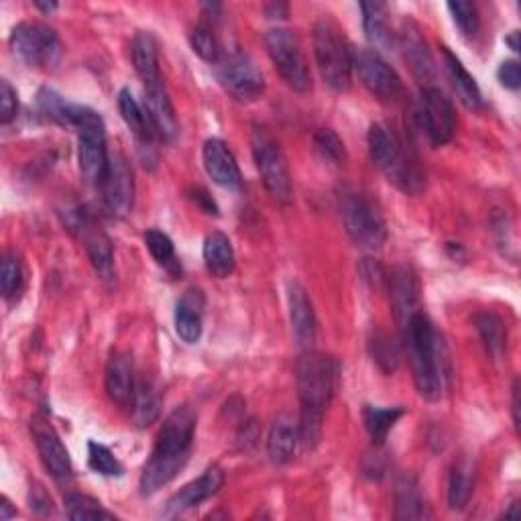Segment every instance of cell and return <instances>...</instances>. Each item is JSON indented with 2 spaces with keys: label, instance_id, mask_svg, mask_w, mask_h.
Masks as SVG:
<instances>
[{
  "label": "cell",
  "instance_id": "1",
  "mask_svg": "<svg viewBox=\"0 0 521 521\" xmlns=\"http://www.w3.org/2000/svg\"><path fill=\"white\" fill-rule=\"evenodd\" d=\"M340 365L334 357L304 351L296 365L298 397H300V444L304 448H314L320 442L322 426L330 403L338 387Z\"/></svg>",
  "mask_w": 521,
  "mask_h": 521
},
{
  "label": "cell",
  "instance_id": "2",
  "mask_svg": "<svg viewBox=\"0 0 521 521\" xmlns=\"http://www.w3.org/2000/svg\"><path fill=\"white\" fill-rule=\"evenodd\" d=\"M196 434V414L188 405L173 410L157 436L155 448L141 473V493L153 495L169 485L190 458Z\"/></svg>",
  "mask_w": 521,
  "mask_h": 521
},
{
  "label": "cell",
  "instance_id": "3",
  "mask_svg": "<svg viewBox=\"0 0 521 521\" xmlns=\"http://www.w3.org/2000/svg\"><path fill=\"white\" fill-rule=\"evenodd\" d=\"M403 338L408 342L412 375L422 399L438 401L444 393V346L430 318L418 312L403 326Z\"/></svg>",
  "mask_w": 521,
  "mask_h": 521
},
{
  "label": "cell",
  "instance_id": "4",
  "mask_svg": "<svg viewBox=\"0 0 521 521\" xmlns=\"http://www.w3.org/2000/svg\"><path fill=\"white\" fill-rule=\"evenodd\" d=\"M314 55L324 84L334 92H349L353 84L355 51L332 19H320L316 23Z\"/></svg>",
  "mask_w": 521,
  "mask_h": 521
},
{
  "label": "cell",
  "instance_id": "5",
  "mask_svg": "<svg viewBox=\"0 0 521 521\" xmlns=\"http://www.w3.org/2000/svg\"><path fill=\"white\" fill-rule=\"evenodd\" d=\"M369 153L373 163L385 173V178L405 194H416L422 188V173L418 165L405 153L403 143L397 133L383 125L375 123L369 129Z\"/></svg>",
  "mask_w": 521,
  "mask_h": 521
},
{
  "label": "cell",
  "instance_id": "6",
  "mask_svg": "<svg viewBox=\"0 0 521 521\" xmlns=\"http://www.w3.org/2000/svg\"><path fill=\"white\" fill-rule=\"evenodd\" d=\"M338 210L346 235L355 245L365 249H379L387 239V226L375 202L353 188H344L338 194Z\"/></svg>",
  "mask_w": 521,
  "mask_h": 521
},
{
  "label": "cell",
  "instance_id": "7",
  "mask_svg": "<svg viewBox=\"0 0 521 521\" xmlns=\"http://www.w3.org/2000/svg\"><path fill=\"white\" fill-rule=\"evenodd\" d=\"M265 47L277 74L289 88L302 94L312 88V74L306 53L294 31L281 27L269 29L265 33Z\"/></svg>",
  "mask_w": 521,
  "mask_h": 521
},
{
  "label": "cell",
  "instance_id": "8",
  "mask_svg": "<svg viewBox=\"0 0 521 521\" xmlns=\"http://www.w3.org/2000/svg\"><path fill=\"white\" fill-rule=\"evenodd\" d=\"M251 147L261 182L269 196L279 204H292L294 184L279 143L267 131L255 129L251 137Z\"/></svg>",
  "mask_w": 521,
  "mask_h": 521
},
{
  "label": "cell",
  "instance_id": "9",
  "mask_svg": "<svg viewBox=\"0 0 521 521\" xmlns=\"http://www.w3.org/2000/svg\"><path fill=\"white\" fill-rule=\"evenodd\" d=\"M11 47L31 68H53L64 53L60 35L41 21L19 23L11 33Z\"/></svg>",
  "mask_w": 521,
  "mask_h": 521
},
{
  "label": "cell",
  "instance_id": "10",
  "mask_svg": "<svg viewBox=\"0 0 521 521\" xmlns=\"http://www.w3.org/2000/svg\"><path fill=\"white\" fill-rule=\"evenodd\" d=\"M216 76L224 92L243 104L257 102L267 88L263 72L255 64L253 57L243 51L224 55L222 62L218 64Z\"/></svg>",
  "mask_w": 521,
  "mask_h": 521
},
{
  "label": "cell",
  "instance_id": "11",
  "mask_svg": "<svg viewBox=\"0 0 521 521\" xmlns=\"http://www.w3.org/2000/svg\"><path fill=\"white\" fill-rule=\"evenodd\" d=\"M110 153L106 149V127L100 114L88 108L78 129V163L86 182L100 186Z\"/></svg>",
  "mask_w": 521,
  "mask_h": 521
},
{
  "label": "cell",
  "instance_id": "12",
  "mask_svg": "<svg viewBox=\"0 0 521 521\" xmlns=\"http://www.w3.org/2000/svg\"><path fill=\"white\" fill-rule=\"evenodd\" d=\"M98 188L106 208L114 216L125 218L131 214L135 204V176L129 159L123 153H110L106 173Z\"/></svg>",
  "mask_w": 521,
  "mask_h": 521
},
{
  "label": "cell",
  "instance_id": "13",
  "mask_svg": "<svg viewBox=\"0 0 521 521\" xmlns=\"http://www.w3.org/2000/svg\"><path fill=\"white\" fill-rule=\"evenodd\" d=\"M353 70L359 74L361 84L381 102H393L403 92L399 74L383 60V55L373 49L355 51Z\"/></svg>",
  "mask_w": 521,
  "mask_h": 521
},
{
  "label": "cell",
  "instance_id": "14",
  "mask_svg": "<svg viewBox=\"0 0 521 521\" xmlns=\"http://www.w3.org/2000/svg\"><path fill=\"white\" fill-rule=\"evenodd\" d=\"M31 434H33L35 446L39 450V456L43 460L45 469L49 471V475L60 485L70 483L74 477L70 452L64 446L60 434L55 432V428L43 414H37L31 420Z\"/></svg>",
  "mask_w": 521,
  "mask_h": 521
},
{
  "label": "cell",
  "instance_id": "15",
  "mask_svg": "<svg viewBox=\"0 0 521 521\" xmlns=\"http://www.w3.org/2000/svg\"><path fill=\"white\" fill-rule=\"evenodd\" d=\"M420 123L432 145H446L456 129L452 100L436 86H426L420 100Z\"/></svg>",
  "mask_w": 521,
  "mask_h": 521
},
{
  "label": "cell",
  "instance_id": "16",
  "mask_svg": "<svg viewBox=\"0 0 521 521\" xmlns=\"http://www.w3.org/2000/svg\"><path fill=\"white\" fill-rule=\"evenodd\" d=\"M287 306H289V322H292V332L296 344L304 351H312L316 342L318 322L312 300L308 296V289L298 281H287Z\"/></svg>",
  "mask_w": 521,
  "mask_h": 521
},
{
  "label": "cell",
  "instance_id": "17",
  "mask_svg": "<svg viewBox=\"0 0 521 521\" xmlns=\"http://www.w3.org/2000/svg\"><path fill=\"white\" fill-rule=\"evenodd\" d=\"M387 283L391 310L403 328L420 312V281L410 267H395L387 277Z\"/></svg>",
  "mask_w": 521,
  "mask_h": 521
},
{
  "label": "cell",
  "instance_id": "18",
  "mask_svg": "<svg viewBox=\"0 0 521 521\" xmlns=\"http://www.w3.org/2000/svg\"><path fill=\"white\" fill-rule=\"evenodd\" d=\"M222 483H224V473H222L220 467L206 469L202 473V477L188 483L184 489H180L176 495H173L167 501L165 515L167 517H178V515H184V513L196 509L198 505L208 501L212 495H216L220 491Z\"/></svg>",
  "mask_w": 521,
  "mask_h": 521
},
{
  "label": "cell",
  "instance_id": "19",
  "mask_svg": "<svg viewBox=\"0 0 521 521\" xmlns=\"http://www.w3.org/2000/svg\"><path fill=\"white\" fill-rule=\"evenodd\" d=\"M104 385L110 401L119 405L121 410L131 408L137 381H135V365L129 353H114L108 359L106 373H104Z\"/></svg>",
  "mask_w": 521,
  "mask_h": 521
},
{
  "label": "cell",
  "instance_id": "20",
  "mask_svg": "<svg viewBox=\"0 0 521 521\" xmlns=\"http://www.w3.org/2000/svg\"><path fill=\"white\" fill-rule=\"evenodd\" d=\"M204 167L206 173L212 178L214 184L228 188V190H235L241 188L243 184V176H241V169L239 163L233 155V151L228 149V145L220 139H208L204 143Z\"/></svg>",
  "mask_w": 521,
  "mask_h": 521
},
{
  "label": "cell",
  "instance_id": "21",
  "mask_svg": "<svg viewBox=\"0 0 521 521\" xmlns=\"http://www.w3.org/2000/svg\"><path fill=\"white\" fill-rule=\"evenodd\" d=\"M145 110L155 127L157 137H161L163 141H173L178 137L180 125L176 117V108L171 104L163 80L145 86Z\"/></svg>",
  "mask_w": 521,
  "mask_h": 521
},
{
  "label": "cell",
  "instance_id": "22",
  "mask_svg": "<svg viewBox=\"0 0 521 521\" xmlns=\"http://www.w3.org/2000/svg\"><path fill=\"white\" fill-rule=\"evenodd\" d=\"M397 47L403 49L405 60L410 62L414 74L422 82H430L434 78V64L428 45L422 37L420 27L414 21H403L401 31L397 33Z\"/></svg>",
  "mask_w": 521,
  "mask_h": 521
},
{
  "label": "cell",
  "instance_id": "23",
  "mask_svg": "<svg viewBox=\"0 0 521 521\" xmlns=\"http://www.w3.org/2000/svg\"><path fill=\"white\" fill-rule=\"evenodd\" d=\"M298 446L300 422L289 414H279L271 426L267 440V452L273 465H287V462L296 456Z\"/></svg>",
  "mask_w": 521,
  "mask_h": 521
},
{
  "label": "cell",
  "instance_id": "24",
  "mask_svg": "<svg viewBox=\"0 0 521 521\" xmlns=\"http://www.w3.org/2000/svg\"><path fill=\"white\" fill-rule=\"evenodd\" d=\"M204 308H206V298L196 287L188 289V292H184V296L180 298L176 306V332L184 342L196 344L202 338Z\"/></svg>",
  "mask_w": 521,
  "mask_h": 521
},
{
  "label": "cell",
  "instance_id": "25",
  "mask_svg": "<svg viewBox=\"0 0 521 521\" xmlns=\"http://www.w3.org/2000/svg\"><path fill=\"white\" fill-rule=\"evenodd\" d=\"M119 110H121V117H123L125 125L135 135L137 143L141 145V151H153V143L157 137L155 127L149 119L145 106H141V102L133 96V92L129 88H123L119 92Z\"/></svg>",
  "mask_w": 521,
  "mask_h": 521
},
{
  "label": "cell",
  "instance_id": "26",
  "mask_svg": "<svg viewBox=\"0 0 521 521\" xmlns=\"http://www.w3.org/2000/svg\"><path fill=\"white\" fill-rule=\"evenodd\" d=\"M37 104H39L41 112L45 114L47 119H51L53 123L62 125V127L76 129V131L80 129V125H82V121L86 117V112H88V106L70 102L62 94H57L51 88H41L39 90Z\"/></svg>",
  "mask_w": 521,
  "mask_h": 521
},
{
  "label": "cell",
  "instance_id": "27",
  "mask_svg": "<svg viewBox=\"0 0 521 521\" xmlns=\"http://www.w3.org/2000/svg\"><path fill=\"white\" fill-rule=\"evenodd\" d=\"M442 57H444V66H446L448 78L452 82V88H454L458 100L465 104L469 110H481L483 108V94H481L477 80L469 74V70L462 66V62L448 47H442Z\"/></svg>",
  "mask_w": 521,
  "mask_h": 521
},
{
  "label": "cell",
  "instance_id": "28",
  "mask_svg": "<svg viewBox=\"0 0 521 521\" xmlns=\"http://www.w3.org/2000/svg\"><path fill=\"white\" fill-rule=\"evenodd\" d=\"M363 11V27L369 43L375 47L373 51H391L397 47V33L389 27L387 5L383 3H361Z\"/></svg>",
  "mask_w": 521,
  "mask_h": 521
},
{
  "label": "cell",
  "instance_id": "29",
  "mask_svg": "<svg viewBox=\"0 0 521 521\" xmlns=\"http://www.w3.org/2000/svg\"><path fill=\"white\" fill-rule=\"evenodd\" d=\"M475 479H477V467L475 460L469 456H460L450 471L448 479V505L452 511H462L475 491Z\"/></svg>",
  "mask_w": 521,
  "mask_h": 521
},
{
  "label": "cell",
  "instance_id": "30",
  "mask_svg": "<svg viewBox=\"0 0 521 521\" xmlns=\"http://www.w3.org/2000/svg\"><path fill=\"white\" fill-rule=\"evenodd\" d=\"M82 235L86 243V251L90 257V263L96 271V275L102 281L114 279V251L110 239L102 233L100 228L90 226L88 222H82Z\"/></svg>",
  "mask_w": 521,
  "mask_h": 521
},
{
  "label": "cell",
  "instance_id": "31",
  "mask_svg": "<svg viewBox=\"0 0 521 521\" xmlns=\"http://www.w3.org/2000/svg\"><path fill=\"white\" fill-rule=\"evenodd\" d=\"M133 64L135 70L143 82V86H151L155 82H161V70H159V51H157V39L149 31H139L133 39Z\"/></svg>",
  "mask_w": 521,
  "mask_h": 521
},
{
  "label": "cell",
  "instance_id": "32",
  "mask_svg": "<svg viewBox=\"0 0 521 521\" xmlns=\"http://www.w3.org/2000/svg\"><path fill=\"white\" fill-rule=\"evenodd\" d=\"M204 263L208 271L218 279H226L228 275H233L237 265V255L233 243H230V239L224 233H212L206 237Z\"/></svg>",
  "mask_w": 521,
  "mask_h": 521
},
{
  "label": "cell",
  "instance_id": "33",
  "mask_svg": "<svg viewBox=\"0 0 521 521\" xmlns=\"http://www.w3.org/2000/svg\"><path fill=\"white\" fill-rule=\"evenodd\" d=\"M395 517L397 519H424L430 517L420 485L414 477H401L395 485Z\"/></svg>",
  "mask_w": 521,
  "mask_h": 521
},
{
  "label": "cell",
  "instance_id": "34",
  "mask_svg": "<svg viewBox=\"0 0 521 521\" xmlns=\"http://www.w3.org/2000/svg\"><path fill=\"white\" fill-rule=\"evenodd\" d=\"M131 412H133V422L139 428L151 426L159 418L161 397L151 383H145V381L137 383L135 397H133V403H131Z\"/></svg>",
  "mask_w": 521,
  "mask_h": 521
},
{
  "label": "cell",
  "instance_id": "35",
  "mask_svg": "<svg viewBox=\"0 0 521 521\" xmlns=\"http://www.w3.org/2000/svg\"><path fill=\"white\" fill-rule=\"evenodd\" d=\"M475 326L479 330V336L483 340L487 355L493 361L501 359V355L505 351V328H503L501 318L493 312H479L475 316Z\"/></svg>",
  "mask_w": 521,
  "mask_h": 521
},
{
  "label": "cell",
  "instance_id": "36",
  "mask_svg": "<svg viewBox=\"0 0 521 521\" xmlns=\"http://www.w3.org/2000/svg\"><path fill=\"white\" fill-rule=\"evenodd\" d=\"M403 414V408H373V405H365L363 418L373 442L383 444L393 426L403 418Z\"/></svg>",
  "mask_w": 521,
  "mask_h": 521
},
{
  "label": "cell",
  "instance_id": "37",
  "mask_svg": "<svg viewBox=\"0 0 521 521\" xmlns=\"http://www.w3.org/2000/svg\"><path fill=\"white\" fill-rule=\"evenodd\" d=\"M190 43L196 55H200L204 62L208 64H220L224 51L222 43L216 35V31L208 23H200L192 33H190Z\"/></svg>",
  "mask_w": 521,
  "mask_h": 521
},
{
  "label": "cell",
  "instance_id": "38",
  "mask_svg": "<svg viewBox=\"0 0 521 521\" xmlns=\"http://www.w3.org/2000/svg\"><path fill=\"white\" fill-rule=\"evenodd\" d=\"M66 515L74 521L78 519H117L98 499L82 493H70L66 497Z\"/></svg>",
  "mask_w": 521,
  "mask_h": 521
},
{
  "label": "cell",
  "instance_id": "39",
  "mask_svg": "<svg viewBox=\"0 0 521 521\" xmlns=\"http://www.w3.org/2000/svg\"><path fill=\"white\" fill-rule=\"evenodd\" d=\"M371 357H373V361L377 363V367L383 373L391 375L397 369L399 359H401L399 346H397V342L389 334L377 332L373 336V340H371Z\"/></svg>",
  "mask_w": 521,
  "mask_h": 521
},
{
  "label": "cell",
  "instance_id": "40",
  "mask_svg": "<svg viewBox=\"0 0 521 521\" xmlns=\"http://www.w3.org/2000/svg\"><path fill=\"white\" fill-rule=\"evenodd\" d=\"M88 465L92 471L104 477H123L125 473L121 460L112 454L110 448L98 442H88Z\"/></svg>",
  "mask_w": 521,
  "mask_h": 521
},
{
  "label": "cell",
  "instance_id": "41",
  "mask_svg": "<svg viewBox=\"0 0 521 521\" xmlns=\"http://www.w3.org/2000/svg\"><path fill=\"white\" fill-rule=\"evenodd\" d=\"M145 245L151 253V257L167 267V269H176L178 261H176V247H173V241L163 233V230L151 228L145 233Z\"/></svg>",
  "mask_w": 521,
  "mask_h": 521
},
{
  "label": "cell",
  "instance_id": "42",
  "mask_svg": "<svg viewBox=\"0 0 521 521\" xmlns=\"http://www.w3.org/2000/svg\"><path fill=\"white\" fill-rule=\"evenodd\" d=\"M23 285V265L17 253H5L0 263V289L5 298H13Z\"/></svg>",
  "mask_w": 521,
  "mask_h": 521
},
{
  "label": "cell",
  "instance_id": "43",
  "mask_svg": "<svg viewBox=\"0 0 521 521\" xmlns=\"http://www.w3.org/2000/svg\"><path fill=\"white\" fill-rule=\"evenodd\" d=\"M314 145L316 151L330 163L334 165H342L346 161V151H344V143L340 141V137L330 131V129H320L314 135Z\"/></svg>",
  "mask_w": 521,
  "mask_h": 521
},
{
  "label": "cell",
  "instance_id": "44",
  "mask_svg": "<svg viewBox=\"0 0 521 521\" xmlns=\"http://www.w3.org/2000/svg\"><path fill=\"white\" fill-rule=\"evenodd\" d=\"M448 11L452 21L465 37H475L479 31V11L473 3H448Z\"/></svg>",
  "mask_w": 521,
  "mask_h": 521
},
{
  "label": "cell",
  "instance_id": "45",
  "mask_svg": "<svg viewBox=\"0 0 521 521\" xmlns=\"http://www.w3.org/2000/svg\"><path fill=\"white\" fill-rule=\"evenodd\" d=\"M19 110V100L15 88L9 84V80L0 82V123L9 125Z\"/></svg>",
  "mask_w": 521,
  "mask_h": 521
},
{
  "label": "cell",
  "instance_id": "46",
  "mask_svg": "<svg viewBox=\"0 0 521 521\" xmlns=\"http://www.w3.org/2000/svg\"><path fill=\"white\" fill-rule=\"evenodd\" d=\"M497 78H499L503 88L519 90V86H521V68H519V64L515 60L503 62L499 66V70H497Z\"/></svg>",
  "mask_w": 521,
  "mask_h": 521
},
{
  "label": "cell",
  "instance_id": "47",
  "mask_svg": "<svg viewBox=\"0 0 521 521\" xmlns=\"http://www.w3.org/2000/svg\"><path fill=\"white\" fill-rule=\"evenodd\" d=\"M361 273H363V277H365L367 281H371V283L377 285V287H379L383 281H387L383 267H381L375 259H363V263H361Z\"/></svg>",
  "mask_w": 521,
  "mask_h": 521
},
{
  "label": "cell",
  "instance_id": "48",
  "mask_svg": "<svg viewBox=\"0 0 521 521\" xmlns=\"http://www.w3.org/2000/svg\"><path fill=\"white\" fill-rule=\"evenodd\" d=\"M190 198L206 212V214H218V206L212 200V196L204 190V188H192L190 190Z\"/></svg>",
  "mask_w": 521,
  "mask_h": 521
},
{
  "label": "cell",
  "instance_id": "49",
  "mask_svg": "<svg viewBox=\"0 0 521 521\" xmlns=\"http://www.w3.org/2000/svg\"><path fill=\"white\" fill-rule=\"evenodd\" d=\"M53 501H51V497L45 493V489L43 487H35V489H31V507L35 509V511H41V507L45 509V511H51L53 507Z\"/></svg>",
  "mask_w": 521,
  "mask_h": 521
},
{
  "label": "cell",
  "instance_id": "50",
  "mask_svg": "<svg viewBox=\"0 0 521 521\" xmlns=\"http://www.w3.org/2000/svg\"><path fill=\"white\" fill-rule=\"evenodd\" d=\"M513 395H511V412H513V424L515 428H519V379H515L513 383Z\"/></svg>",
  "mask_w": 521,
  "mask_h": 521
},
{
  "label": "cell",
  "instance_id": "51",
  "mask_svg": "<svg viewBox=\"0 0 521 521\" xmlns=\"http://www.w3.org/2000/svg\"><path fill=\"white\" fill-rule=\"evenodd\" d=\"M287 13H289V7L283 3H273L265 9L267 19H283V17H287Z\"/></svg>",
  "mask_w": 521,
  "mask_h": 521
},
{
  "label": "cell",
  "instance_id": "52",
  "mask_svg": "<svg viewBox=\"0 0 521 521\" xmlns=\"http://www.w3.org/2000/svg\"><path fill=\"white\" fill-rule=\"evenodd\" d=\"M17 511L11 507V503L7 499H3V505H0V519L3 521H9L11 517H15Z\"/></svg>",
  "mask_w": 521,
  "mask_h": 521
},
{
  "label": "cell",
  "instance_id": "53",
  "mask_svg": "<svg viewBox=\"0 0 521 521\" xmlns=\"http://www.w3.org/2000/svg\"><path fill=\"white\" fill-rule=\"evenodd\" d=\"M505 43L509 45L511 51H519V31H511L507 37H505Z\"/></svg>",
  "mask_w": 521,
  "mask_h": 521
},
{
  "label": "cell",
  "instance_id": "54",
  "mask_svg": "<svg viewBox=\"0 0 521 521\" xmlns=\"http://www.w3.org/2000/svg\"><path fill=\"white\" fill-rule=\"evenodd\" d=\"M505 519H519V501H513L509 505V509L503 513Z\"/></svg>",
  "mask_w": 521,
  "mask_h": 521
},
{
  "label": "cell",
  "instance_id": "55",
  "mask_svg": "<svg viewBox=\"0 0 521 521\" xmlns=\"http://www.w3.org/2000/svg\"><path fill=\"white\" fill-rule=\"evenodd\" d=\"M35 7L43 13H53L57 9V3H43V0H35Z\"/></svg>",
  "mask_w": 521,
  "mask_h": 521
}]
</instances>
